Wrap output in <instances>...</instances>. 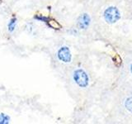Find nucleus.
Instances as JSON below:
<instances>
[{"mask_svg":"<svg viewBox=\"0 0 132 124\" xmlns=\"http://www.w3.org/2000/svg\"><path fill=\"white\" fill-rule=\"evenodd\" d=\"M104 18L106 22L110 24H113L118 22L121 18V13L118 10V8L116 7H110L106 8L104 12Z\"/></svg>","mask_w":132,"mask_h":124,"instance_id":"1","label":"nucleus"},{"mask_svg":"<svg viewBox=\"0 0 132 124\" xmlns=\"http://www.w3.org/2000/svg\"><path fill=\"white\" fill-rule=\"evenodd\" d=\"M73 79L80 87H86L88 84V77L82 69H77L74 71Z\"/></svg>","mask_w":132,"mask_h":124,"instance_id":"2","label":"nucleus"},{"mask_svg":"<svg viewBox=\"0 0 132 124\" xmlns=\"http://www.w3.org/2000/svg\"><path fill=\"white\" fill-rule=\"evenodd\" d=\"M58 57L60 60L64 62H69L71 60V54H70L69 49L68 47H62L60 49L58 52Z\"/></svg>","mask_w":132,"mask_h":124,"instance_id":"3","label":"nucleus"},{"mask_svg":"<svg viewBox=\"0 0 132 124\" xmlns=\"http://www.w3.org/2000/svg\"><path fill=\"white\" fill-rule=\"evenodd\" d=\"M90 23V18L88 14H82L78 19V26L81 29H85Z\"/></svg>","mask_w":132,"mask_h":124,"instance_id":"4","label":"nucleus"},{"mask_svg":"<svg viewBox=\"0 0 132 124\" xmlns=\"http://www.w3.org/2000/svg\"><path fill=\"white\" fill-rule=\"evenodd\" d=\"M47 22H48V25L51 28H54V29H60V25L55 20H49Z\"/></svg>","mask_w":132,"mask_h":124,"instance_id":"5","label":"nucleus"},{"mask_svg":"<svg viewBox=\"0 0 132 124\" xmlns=\"http://www.w3.org/2000/svg\"><path fill=\"white\" fill-rule=\"evenodd\" d=\"M125 106L126 107V109L132 113V97L126 99V101L125 103Z\"/></svg>","mask_w":132,"mask_h":124,"instance_id":"6","label":"nucleus"},{"mask_svg":"<svg viewBox=\"0 0 132 124\" xmlns=\"http://www.w3.org/2000/svg\"><path fill=\"white\" fill-rule=\"evenodd\" d=\"M8 121H9V118L7 117L5 114H0V123L1 124H4V123H8Z\"/></svg>","mask_w":132,"mask_h":124,"instance_id":"7","label":"nucleus"},{"mask_svg":"<svg viewBox=\"0 0 132 124\" xmlns=\"http://www.w3.org/2000/svg\"><path fill=\"white\" fill-rule=\"evenodd\" d=\"M16 18H13V19H12L11 20V22H10V23L8 24V30H9L10 32H12L14 30V28H15V27H16Z\"/></svg>","mask_w":132,"mask_h":124,"instance_id":"8","label":"nucleus"},{"mask_svg":"<svg viewBox=\"0 0 132 124\" xmlns=\"http://www.w3.org/2000/svg\"><path fill=\"white\" fill-rule=\"evenodd\" d=\"M130 71H131V73H132V65H131V66H130Z\"/></svg>","mask_w":132,"mask_h":124,"instance_id":"9","label":"nucleus"}]
</instances>
